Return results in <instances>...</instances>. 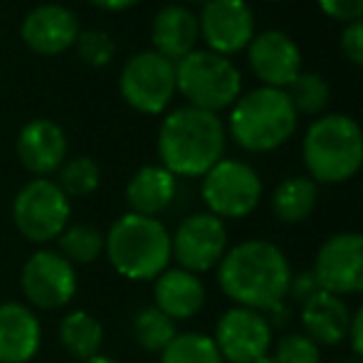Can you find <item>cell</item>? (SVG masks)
<instances>
[{
	"label": "cell",
	"instance_id": "cell-1",
	"mask_svg": "<svg viewBox=\"0 0 363 363\" xmlns=\"http://www.w3.org/2000/svg\"><path fill=\"white\" fill-rule=\"evenodd\" d=\"M289 259L267 240H245L228 247L218 264V284L235 306L269 311L287 299Z\"/></svg>",
	"mask_w": 363,
	"mask_h": 363
},
{
	"label": "cell",
	"instance_id": "cell-2",
	"mask_svg": "<svg viewBox=\"0 0 363 363\" xmlns=\"http://www.w3.org/2000/svg\"><path fill=\"white\" fill-rule=\"evenodd\" d=\"M228 131L218 114L178 106L158 126V158L176 178H203L223 158Z\"/></svg>",
	"mask_w": 363,
	"mask_h": 363
},
{
	"label": "cell",
	"instance_id": "cell-3",
	"mask_svg": "<svg viewBox=\"0 0 363 363\" xmlns=\"http://www.w3.org/2000/svg\"><path fill=\"white\" fill-rule=\"evenodd\" d=\"M104 255L124 279L153 282L173 259L171 233L158 218L124 213L104 233Z\"/></svg>",
	"mask_w": 363,
	"mask_h": 363
},
{
	"label": "cell",
	"instance_id": "cell-4",
	"mask_svg": "<svg viewBox=\"0 0 363 363\" xmlns=\"http://www.w3.org/2000/svg\"><path fill=\"white\" fill-rule=\"evenodd\" d=\"M299 124L294 104L284 89L257 86L230 106L228 129L233 141L250 153H267L284 146Z\"/></svg>",
	"mask_w": 363,
	"mask_h": 363
},
{
	"label": "cell",
	"instance_id": "cell-5",
	"mask_svg": "<svg viewBox=\"0 0 363 363\" xmlns=\"http://www.w3.org/2000/svg\"><path fill=\"white\" fill-rule=\"evenodd\" d=\"M301 158L314 183H346L363 166V126L346 114L319 116L304 134Z\"/></svg>",
	"mask_w": 363,
	"mask_h": 363
},
{
	"label": "cell",
	"instance_id": "cell-6",
	"mask_svg": "<svg viewBox=\"0 0 363 363\" xmlns=\"http://www.w3.org/2000/svg\"><path fill=\"white\" fill-rule=\"evenodd\" d=\"M176 91L186 96L188 106L218 114L230 109L242 94V74L230 57L211 50H193L176 62Z\"/></svg>",
	"mask_w": 363,
	"mask_h": 363
},
{
	"label": "cell",
	"instance_id": "cell-7",
	"mask_svg": "<svg viewBox=\"0 0 363 363\" xmlns=\"http://www.w3.org/2000/svg\"><path fill=\"white\" fill-rule=\"evenodd\" d=\"M13 225L28 242L48 245L62 235L72 203L52 178H33L13 198Z\"/></svg>",
	"mask_w": 363,
	"mask_h": 363
},
{
	"label": "cell",
	"instance_id": "cell-8",
	"mask_svg": "<svg viewBox=\"0 0 363 363\" xmlns=\"http://www.w3.org/2000/svg\"><path fill=\"white\" fill-rule=\"evenodd\" d=\"M203 203L220 220L247 218L262 201V178L250 163L220 158L203 176Z\"/></svg>",
	"mask_w": 363,
	"mask_h": 363
},
{
	"label": "cell",
	"instance_id": "cell-9",
	"mask_svg": "<svg viewBox=\"0 0 363 363\" xmlns=\"http://www.w3.org/2000/svg\"><path fill=\"white\" fill-rule=\"evenodd\" d=\"M119 91L134 111L146 116L163 114L176 96V62L156 50L131 55L119 74Z\"/></svg>",
	"mask_w": 363,
	"mask_h": 363
},
{
	"label": "cell",
	"instance_id": "cell-10",
	"mask_svg": "<svg viewBox=\"0 0 363 363\" xmlns=\"http://www.w3.org/2000/svg\"><path fill=\"white\" fill-rule=\"evenodd\" d=\"M20 289L30 309H65L67 304H72L79 289L77 267L57 250L40 247L25 259L20 269Z\"/></svg>",
	"mask_w": 363,
	"mask_h": 363
},
{
	"label": "cell",
	"instance_id": "cell-11",
	"mask_svg": "<svg viewBox=\"0 0 363 363\" xmlns=\"http://www.w3.org/2000/svg\"><path fill=\"white\" fill-rule=\"evenodd\" d=\"M171 252L178 267L193 274L218 267L228 252V228L225 220L213 213H193L171 235Z\"/></svg>",
	"mask_w": 363,
	"mask_h": 363
},
{
	"label": "cell",
	"instance_id": "cell-12",
	"mask_svg": "<svg viewBox=\"0 0 363 363\" xmlns=\"http://www.w3.org/2000/svg\"><path fill=\"white\" fill-rule=\"evenodd\" d=\"M311 272L329 294H363V233H339L324 240Z\"/></svg>",
	"mask_w": 363,
	"mask_h": 363
},
{
	"label": "cell",
	"instance_id": "cell-13",
	"mask_svg": "<svg viewBox=\"0 0 363 363\" xmlns=\"http://www.w3.org/2000/svg\"><path fill=\"white\" fill-rule=\"evenodd\" d=\"M216 341L223 361L255 363L269 354L272 346V324L262 311L230 306L216 324Z\"/></svg>",
	"mask_w": 363,
	"mask_h": 363
},
{
	"label": "cell",
	"instance_id": "cell-14",
	"mask_svg": "<svg viewBox=\"0 0 363 363\" xmlns=\"http://www.w3.org/2000/svg\"><path fill=\"white\" fill-rule=\"evenodd\" d=\"M201 38L223 57L247 50L255 38V15L247 0H208L198 15Z\"/></svg>",
	"mask_w": 363,
	"mask_h": 363
},
{
	"label": "cell",
	"instance_id": "cell-15",
	"mask_svg": "<svg viewBox=\"0 0 363 363\" xmlns=\"http://www.w3.org/2000/svg\"><path fill=\"white\" fill-rule=\"evenodd\" d=\"M247 62L262 86L287 89L301 72V52L282 30H264L247 45Z\"/></svg>",
	"mask_w": 363,
	"mask_h": 363
},
{
	"label": "cell",
	"instance_id": "cell-16",
	"mask_svg": "<svg viewBox=\"0 0 363 363\" xmlns=\"http://www.w3.org/2000/svg\"><path fill=\"white\" fill-rule=\"evenodd\" d=\"M79 33L82 28L77 15L62 3L38 5L25 15L23 25H20L23 43L43 57H55V55H62L65 50L74 48Z\"/></svg>",
	"mask_w": 363,
	"mask_h": 363
},
{
	"label": "cell",
	"instance_id": "cell-17",
	"mask_svg": "<svg viewBox=\"0 0 363 363\" xmlns=\"http://www.w3.org/2000/svg\"><path fill=\"white\" fill-rule=\"evenodd\" d=\"M18 161L35 178H50L67 161V134L52 119H30L15 139Z\"/></svg>",
	"mask_w": 363,
	"mask_h": 363
},
{
	"label": "cell",
	"instance_id": "cell-18",
	"mask_svg": "<svg viewBox=\"0 0 363 363\" xmlns=\"http://www.w3.org/2000/svg\"><path fill=\"white\" fill-rule=\"evenodd\" d=\"M43 346V324L23 301L0 304V363H30Z\"/></svg>",
	"mask_w": 363,
	"mask_h": 363
},
{
	"label": "cell",
	"instance_id": "cell-19",
	"mask_svg": "<svg viewBox=\"0 0 363 363\" xmlns=\"http://www.w3.org/2000/svg\"><path fill=\"white\" fill-rule=\"evenodd\" d=\"M206 304V284L183 267H168L153 279V306L173 321L193 319Z\"/></svg>",
	"mask_w": 363,
	"mask_h": 363
},
{
	"label": "cell",
	"instance_id": "cell-20",
	"mask_svg": "<svg viewBox=\"0 0 363 363\" xmlns=\"http://www.w3.org/2000/svg\"><path fill=\"white\" fill-rule=\"evenodd\" d=\"M201 40L198 15L188 5H163L151 23V45L158 55L178 62L196 50Z\"/></svg>",
	"mask_w": 363,
	"mask_h": 363
},
{
	"label": "cell",
	"instance_id": "cell-21",
	"mask_svg": "<svg viewBox=\"0 0 363 363\" xmlns=\"http://www.w3.org/2000/svg\"><path fill=\"white\" fill-rule=\"evenodd\" d=\"M301 326L316 346H336L349 339L351 309L344 296L329 294L321 289L309 301L301 304Z\"/></svg>",
	"mask_w": 363,
	"mask_h": 363
},
{
	"label": "cell",
	"instance_id": "cell-22",
	"mask_svg": "<svg viewBox=\"0 0 363 363\" xmlns=\"http://www.w3.org/2000/svg\"><path fill=\"white\" fill-rule=\"evenodd\" d=\"M178 193V178L161 163L141 166L126 183L129 213L146 218H158L173 203Z\"/></svg>",
	"mask_w": 363,
	"mask_h": 363
},
{
	"label": "cell",
	"instance_id": "cell-23",
	"mask_svg": "<svg viewBox=\"0 0 363 363\" xmlns=\"http://www.w3.org/2000/svg\"><path fill=\"white\" fill-rule=\"evenodd\" d=\"M57 339L62 349L77 361H89L101 354L104 346V326L94 314L84 309H74L62 316L57 326Z\"/></svg>",
	"mask_w": 363,
	"mask_h": 363
},
{
	"label": "cell",
	"instance_id": "cell-24",
	"mask_svg": "<svg viewBox=\"0 0 363 363\" xmlns=\"http://www.w3.org/2000/svg\"><path fill=\"white\" fill-rule=\"evenodd\" d=\"M319 201V188L309 176L284 178L272 193V213L287 225L301 223L314 213Z\"/></svg>",
	"mask_w": 363,
	"mask_h": 363
},
{
	"label": "cell",
	"instance_id": "cell-25",
	"mask_svg": "<svg viewBox=\"0 0 363 363\" xmlns=\"http://www.w3.org/2000/svg\"><path fill=\"white\" fill-rule=\"evenodd\" d=\"M57 252L74 267H86L104 255V233L91 223H69L57 240Z\"/></svg>",
	"mask_w": 363,
	"mask_h": 363
},
{
	"label": "cell",
	"instance_id": "cell-26",
	"mask_svg": "<svg viewBox=\"0 0 363 363\" xmlns=\"http://www.w3.org/2000/svg\"><path fill=\"white\" fill-rule=\"evenodd\" d=\"M131 329H134L136 344L144 351H148V354H161L178 336L176 321L168 319L156 306H144V309L136 311L134 321H131Z\"/></svg>",
	"mask_w": 363,
	"mask_h": 363
},
{
	"label": "cell",
	"instance_id": "cell-27",
	"mask_svg": "<svg viewBox=\"0 0 363 363\" xmlns=\"http://www.w3.org/2000/svg\"><path fill=\"white\" fill-rule=\"evenodd\" d=\"M158 363H225V361L220 356L213 336L198 334V331H186V334H178L161 351V361Z\"/></svg>",
	"mask_w": 363,
	"mask_h": 363
},
{
	"label": "cell",
	"instance_id": "cell-28",
	"mask_svg": "<svg viewBox=\"0 0 363 363\" xmlns=\"http://www.w3.org/2000/svg\"><path fill=\"white\" fill-rule=\"evenodd\" d=\"M57 183L65 196L72 198H86L101 186V168L91 156H74L62 163L57 171Z\"/></svg>",
	"mask_w": 363,
	"mask_h": 363
},
{
	"label": "cell",
	"instance_id": "cell-29",
	"mask_svg": "<svg viewBox=\"0 0 363 363\" xmlns=\"http://www.w3.org/2000/svg\"><path fill=\"white\" fill-rule=\"evenodd\" d=\"M284 91L289 94L296 114L319 116L331 101V86L319 72H299Z\"/></svg>",
	"mask_w": 363,
	"mask_h": 363
},
{
	"label": "cell",
	"instance_id": "cell-30",
	"mask_svg": "<svg viewBox=\"0 0 363 363\" xmlns=\"http://www.w3.org/2000/svg\"><path fill=\"white\" fill-rule=\"evenodd\" d=\"M74 50L89 67H106L116 55V43L106 30H82L77 35Z\"/></svg>",
	"mask_w": 363,
	"mask_h": 363
},
{
	"label": "cell",
	"instance_id": "cell-31",
	"mask_svg": "<svg viewBox=\"0 0 363 363\" xmlns=\"http://www.w3.org/2000/svg\"><path fill=\"white\" fill-rule=\"evenodd\" d=\"M274 359L277 363H319V346L304 334H287L274 344Z\"/></svg>",
	"mask_w": 363,
	"mask_h": 363
},
{
	"label": "cell",
	"instance_id": "cell-32",
	"mask_svg": "<svg viewBox=\"0 0 363 363\" xmlns=\"http://www.w3.org/2000/svg\"><path fill=\"white\" fill-rule=\"evenodd\" d=\"M341 52L351 65L363 69V18L354 20L341 33Z\"/></svg>",
	"mask_w": 363,
	"mask_h": 363
},
{
	"label": "cell",
	"instance_id": "cell-33",
	"mask_svg": "<svg viewBox=\"0 0 363 363\" xmlns=\"http://www.w3.org/2000/svg\"><path fill=\"white\" fill-rule=\"evenodd\" d=\"M319 10L339 23H354L363 18V0H316Z\"/></svg>",
	"mask_w": 363,
	"mask_h": 363
},
{
	"label": "cell",
	"instance_id": "cell-34",
	"mask_svg": "<svg viewBox=\"0 0 363 363\" xmlns=\"http://www.w3.org/2000/svg\"><path fill=\"white\" fill-rule=\"evenodd\" d=\"M321 287L316 282L314 272H299V274H291V282H289V291L287 296H291V301L296 304H304L309 301L314 294H319Z\"/></svg>",
	"mask_w": 363,
	"mask_h": 363
},
{
	"label": "cell",
	"instance_id": "cell-35",
	"mask_svg": "<svg viewBox=\"0 0 363 363\" xmlns=\"http://www.w3.org/2000/svg\"><path fill=\"white\" fill-rule=\"evenodd\" d=\"M349 339H351V349H354V354L363 361V304L356 309V314H351Z\"/></svg>",
	"mask_w": 363,
	"mask_h": 363
},
{
	"label": "cell",
	"instance_id": "cell-36",
	"mask_svg": "<svg viewBox=\"0 0 363 363\" xmlns=\"http://www.w3.org/2000/svg\"><path fill=\"white\" fill-rule=\"evenodd\" d=\"M89 3L101 10H109V13H121V10L134 8L139 0H89Z\"/></svg>",
	"mask_w": 363,
	"mask_h": 363
},
{
	"label": "cell",
	"instance_id": "cell-37",
	"mask_svg": "<svg viewBox=\"0 0 363 363\" xmlns=\"http://www.w3.org/2000/svg\"><path fill=\"white\" fill-rule=\"evenodd\" d=\"M82 363H119V361H116V359H111V356L99 354V356H94V359H89V361H82Z\"/></svg>",
	"mask_w": 363,
	"mask_h": 363
},
{
	"label": "cell",
	"instance_id": "cell-38",
	"mask_svg": "<svg viewBox=\"0 0 363 363\" xmlns=\"http://www.w3.org/2000/svg\"><path fill=\"white\" fill-rule=\"evenodd\" d=\"M255 363H277V359H274V356H262V359H257V361H255Z\"/></svg>",
	"mask_w": 363,
	"mask_h": 363
},
{
	"label": "cell",
	"instance_id": "cell-39",
	"mask_svg": "<svg viewBox=\"0 0 363 363\" xmlns=\"http://www.w3.org/2000/svg\"><path fill=\"white\" fill-rule=\"evenodd\" d=\"M186 3H188V5H201V8H203V5H206L208 0H186Z\"/></svg>",
	"mask_w": 363,
	"mask_h": 363
},
{
	"label": "cell",
	"instance_id": "cell-40",
	"mask_svg": "<svg viewBox=\"0 0 363 363\" xmlns=\"http://www.w3.org/2000/svg\"><path fill=\"white\" fill-rule=\"evenodd\" d=\"M339 363H363V361H339Z\"/></svg>",
	"mask_w": 363,
	"mask_h": 363
},
{
	"label": "cell",
	"instance_id": "cell-41",
	"mask_svg": "<svg viewBox=\"0 0 363 363\" xmlns=\"http://www.w3.org/2000/svg\"><path fill=\"white\" fill-rule=\"evenodd\" d=\"M269 3H279V0H269Z\"/></svg>",
	"mask_w": 363,
	"mask_h": 363
},
{
	"label": "cell",
	"instance_id": "cell-42",
	"mask_svg": "<svg viewBox=\"0 0 363 363\" xmlns=\"http://www.w3.org/2000/svg\"><path fill=\"white\" fill-rule=\"evenodd\" d=\"M57 3H62V0H57Z\"/></svg>",
	"mask_w": 363,
	"mask_h": 363
}]
</instances>
